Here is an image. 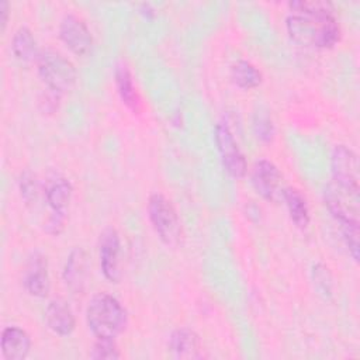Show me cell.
Masks as SVG:
<instances>
[{"label":"cell","instance_id":"2e32d148","mask_svg":"<svg viewBox=\"0 0 360 360\" xmlns=\"http://www.w3.org/2000/svg\"><path fill=\"white\" fill-rule=\"evenodd\" d=\"M169 350L176 359H200L201 343L198 335L188 328H179L169 338Z\"/></svg>","mask_w":360,"mask_h":360},{"label":"cell","instance_id":"484cf974","mask_svg":"<svg viewBox=\"0 0 360 360\" xmlns=\"http://www.w3.org/2000/svg\"><path fill=\"white\" fill-rule=\"evenodd\" d=\"M8 10H10V4L6 0L0 1V22H1V28L6 27L7 20H8Z\"/></svg>","mask_w":360,"mask_h":360},{"label":"cell","instance_id":"5bb4252c","mask_svg":"<svg viewBox=\"0 0 360 360\" xmlns=\"http://www.w3.org/2000/svg\"><path fill=\"white\" fill-rule=\"evenodd\" d=\"M45 322L48 328L59 336H69L76 326L73 311L62 298H53L48 302L45 308Z\"/></svg>","mask_w":360,"mask_h":360},{"label":"cell","instance_id":"30bf717a","mask_svg":"<svg viewBox=\"0 0 360 360\" xmlns=\"http://www.w3.org/2000/svg\"><path fill=\"white\" fill-rule=\"evenodd\" d=\"M283 176L278 167L267 160L259 159L253 163L250 170V183L257 194L266 200H274L276 194L280 193Z\"/></svg>","mask_w":360,"mask_h":360},{"label":"cell","instance_id":"e0dca14e","mask_svg":"<svg viewBox=\"0 0 360 360\" xmlns=\"http://www.w3.org/2000/svg\"><path fill=\"white\" fill-rule=\"evenodd\" d=\"M114 82H115L117 91H118L122 103L132 111L138 112L142 107V101H141L139 93L136 91V87L134 86L132 75L125 65L121 63L115 68Z\"/></svg>","mask_w":360,"mask_h":360},{"label":"cell","instance_id":"ac0fdd59","mask_svg":"<svg viewBox=\"0 0 360 360\" xmlns=\"http://www.w3.org/2000/svg\"><path fill=\"white\" fill-rule=\"evenodd\" d=\"M11 51H13L14 56L21 62L37 60V58L41 52L32 31L25 25L18 27L15 30V32L13 34Z\"/></svg>","mask_w":360,"mask_h":360},{"label":"cell","instance_id":"d4e9b609","mask_svg":"<svg viewBox=\"0 0 360 360\" xmlns=\"http://www.w3.org/2000/svg\"><path fill=\"white\" fill-rule=\"evenodd\" d=\"M314 283L316 288L322 294H330L332 292V277L329 273V269L323 266L322 263H318L314 266Z\"/></svg>","mask_w":360,"mask_h":360},{"label":"cell","instance_id":"4fadbf2b","mask_svg":"<svg viewBox=\"0 0 360 360\" xmlns=\"http://www.w3.org/2000/svg\"><path fill=\"white\" fill-rule=\"evenodd\" d=\"M63 281L72 292H82L89 276V259L82 248L70 250L63 266Z\"/></svg>","mask_w":360,"mask_h":360},{"label":"cell","instance_id":"9a60e30c","mask_svg":"<svg viewBox=\"0 0 360 360\" xmlns=\"http://www.w3.org/2000/svg\"><path fill=\"white\" fill-rule=\"evenodd\" d=\"M0 347L4 359L22 360L28 356L31 349L30 335L18 326H7L1 332Z\"/></svg>","mask_w":360,"mask_h":360},{"label":"cell","instance_id":"ffe728a7","mask_svg":"<svg viewBox=\"0 0 360 360\" xmlns=\"http://www.w3.org/2000/svg\"><path fill=\"white\" fill-rule=\"evenodd\" d=\"M231 79L240 89H253L262 83V72L249 60H236L231 68Z\"/></svg>","mask_w":360,"mask_h":360},{"label":"cell","instance_id":"52a82bcc","mask_svg":"<svg viewBox=\"0 0 360 360\" xmlns=\"http://www.w3.org/2000/svg\"><path fill=\"white\" fill-rule=\"evenodd\" d=\"M59 37L63 44L79 56L89 53L93 45V37L87 24L72 13L62 17L59 24Z\"/></svg>","mask_w":360,"mask_h":360},{"label":"cell","instance_id":"277c9868","mask_svg":"<svg viewBox=\"0 0 360 360\" xmlns=\"http://www.w3.org/2000/svg\"><path fill=\"white\" fill-rule=\"evenodd\" d=\"M323 201L340 225L360 222V187H350L330 180L325 186Z\"/></svg>","mask_w":360,"mask_h":360},{"label":"cell","instance_id":"cb8c5ba5","mask_svg":"<svg viewBox=\"0 0 360 360\" xmlns=\"http://www.w3.org/2000/svg\"><path fill=\"white\" fill-rule=\"evenodd\" d=\"M342 235L349 249V253L352 255L354 262H359V224H343Z\"/></svg>","mask_w":360,"mask_h":360},{"label":"cell","instance_id":"d6986e66","mask_svg":"<svg viewBox=\"0 0 360 360\" xmlns=\"http://www.w3.org/2000/svg\"><path fill=\"white\" fill-rule=\"evenodd\" d=\"M281 197L287 205L291 221L298 228H307L309 224V210L305 197L295 187H285L281 191Z\"/></svg>","mask_w":360,"mask_h":360},{"label":"cell","instance_id":"3957f363","mask_svg":"<svg viewBox=\"0 0 360 360\" xmlns=\"http://www.w3.org/2000/svg\"><path fill=\"white\" fill-rule=\"evenodd\" d=\"M35 62L38 75L48 90L60 96L73 89L77 73L75 65L62 52L53 48L41 49Z\"/></svg>","mask_w":360,"mask_h":360},{"label":"cell","instance_id":"7c38bea8","mask_svg":"<svg viewBox=\"0 0 360 360\" xmlns=\"http://www.w3.org/2000/svg\"><path fill=\"white\" fill-rule=\"evenodd\" d=\"M73 194V187L70 181L60 174H51L44 184L45 201L51 208V214L66 215L68 207L70 204Z\"/></svg>","mask_w":360,"mask_h":360},{"label":"cell","instance_id":"9c48e42d","mask_svg":"<svg viewBox=\"0 0 360 360\" xmlns=\"http://www.w3.org/2000/svg\"><path fill=\"white\" fill-rule=\"evenodd\" d=\"M120 252L121 242L117 229L107 226L100 233L98 240V255H100V267L104 277L111 283H118L121 278L120 267Z\"/></svg>","mask_w":360,"mask_h":360},{"label":"cell","instance_id":"5b68a950","mask_svg":"<svg viewBox=\"0 0 360 360\" xmlns=\"http://www.w3.org/2000/svg\"><path fill=\"white\" fill-rule=\"evenodd\" d=\"M148 217L166 246H176L181 236V225L173 204L160 193H153L148 198Z\"/></svg>","mask_w":360,"mask_h":360},{"label":"cell","instance_id":"ba28073f","mask_svg":"<svg viewBox=\"0 0 360 360\" xmlns=\"http://www.w3.org/2000/svg\"><path fill=\"white\" fill-rule=\"evenodd\" d=\"M332 180L350 186L360 187V165L359 158L353 149L346 145H336L330 153Z\"/></svg>","mask_w":360,"mask_h":360},{"label":"cell","instance_id":"7402d4cb","mask_svg":"<svg viewBox=\"0 0 360 360\" xmlns=\"http://www.w3.org/2000/svg\"><path fill=\"white\" fill-rule=\"evenodd\" d=\"M90 357L94 360H115L120 359V350L114 339H98L94 342Z\"/></svg>","mask_w":360,"mask_h":360},{"label":"cell","instance_id":"603a6c76","mask_svg":"<svg viewBox=\"0 0 360 360\" xmlns=\"http://www.w3.org/2000/svg\"><path fill=\"white\" fill-rule=\"evenodd\" d=\"M253 131L257 139L263 142H270L274 136V125L267 114H256L253 118Z\"/></svg>","mask_w":360,"mask_h":360},{"label":"cell","instance_id":"44dd1931","mask_svg":"<svg viewBox=\"0 0 360 360\" xmlns=\"http://www.w3.org/2000/svg\"><path fill=\"white\" fill-rule=\"evenodd\" d=\"M18 187L21 193V198L27 205H34L38 201L39 193H41V186L39 181L35 176V173L25 170L21 173L20 180H18Z\"/></svg>","mask_w":360,"mask_h":360},{"label":"cell","instance_id":"8fae6325","mask_svg":"<svg viewBox=\"0 0 360 360\" xmlns=\"http://www.w3.org/2000/svg\"><path fill=\"white\" fill-rule=\"evenodd\" d=\"M24 287L30 295L44 298L51 288L48 263L41 253H32L27 262L22 278Z\"/></svg>","mask_w":360,"mask_h":360},{"label":"cell","instance_id":"7a4b0ae2","mask_svg":"<svg viewBox=\"0 0 360 360\" xmlns=\"http://www.w3.org/2000/svg\"><path fill=\"white\" fill-rule=\"evenodd\" d=\"M86 322L96 338L115 339L125 329L127 311L115 297L98 292L86 307Z\"/></svg>","mask_w":360,"mask_h":360},{"label":"cell","instance_id":"6da1fadb","mask_svg":"<svg viewBox=\"0 0 360 360\" xmlns=\"http://www.w3.org/2000/svg\"><path fill=\"white\" fill-rule=\"evenodd\" d=\"M285 28L288 37L307 48H330L340 38L335 8L328 1L297 0L288 3Z\"/></svg>","mask_w":360,"mask_h":360},{"label":"cell","instance_id":"8992f818","mask_svg":"<svg viewBox=\"0 0 360 360\" xmlns=\"http://www.w3.org/2000/svg\"><path fill=\"white\" fill-rule=\"evenodd\" d=\"M215 143L221 155V162L224 169L236 179H240L248 172V163L240 152L232 131L225 122H218L215 125Z\"/></svg>","mask_w":360,"mask_h":360}]
</instances>
